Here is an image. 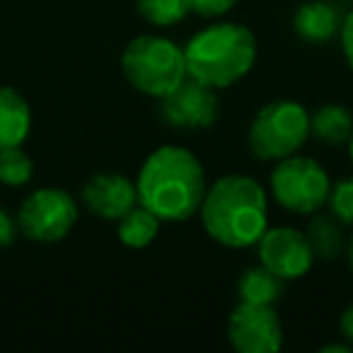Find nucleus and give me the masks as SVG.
Segmentation results:
<instances>
[{
  "label": "nucleus",
  "mask_w": 353,
  "mask_h": 353,
  "mask_svg": "<svg viewBox=\"0 0 353 353\" xmlns=\"http://www.w3.org/2000/svg\"><path fill=\"white\" fill-rule=\"evenodd\" d=\"M138 201L162 223H184L199 213L206 196V172L192 150L162 145L138 172Z\"/></svg>",
  "instance_id": "f257e3e1"
},
{
  "label": "nucleus",
  "mask_w": 353,
  "mask_h": 353,
  "mask_svg": "<svg viewBox=\"0 0 353 353\" xmlns=\"http://www.w3.org/2000/svg\"><path fill=\"white\" fill-rule=\"evenodd\" d=\"M208 237L230 250H247L261 240L269 228V199L261 184L247 174H225L199 208Z\"/></svg>",
  "instance_id": "f03ea898"
},
{
  "label": "nucleus",
  "mask_w": 353,
  "mask_h": 353,
  "mask_svg": "<svg viewBox=\"0 0 353 353\" xmlns=\"http://www.w3.org/2000/svg\"><path fill=\"white\" fill-rule=\"evenodd\" d=\"M187 75L213 90L240 83L256 61V37L237 22H216L184 46Z\"/></svg>",
  "instance_id": "7ed1b4c3"
},
{
  "label": "nucleus",
  "mask_w": 353,
  "mask_h": 353,
  "mask_svg": "<svg viewBox=\"0 0 353 353\" xmlns=\"http://www.w3.org/2000/svg\"><path fill=\"white\" fill-rule=\"evenodd\" d=\"M121 68L133 90L148 97H165L187 78L184 49L167 37L143 34L126 44Z\"/></svg>",
  "instance_id": "20e7f679"
},
{
  "label": "nucleus",
  "mask_w": 353,
  "mask_h": 353,
  "mask_svg": "<svg viewBox=\"0 0 353 353\" xmlns=\"http://www.w3.org/2000/svg\"><path fill=\"white\" fill-rule=\"evenodd\" d=\"M310 138V114L300 102L276 99L259 109L247 133L250 150L259 160L279 162L290 157Z\"/></svg>",
  "instance_id": "39448f33"
},
{
  "label": "nucleus",
  "mask_w": 353,
  "mask_h": 353,
  "mask_svg": "<svg viewBox=\"0 0 353 353\" xmlns=\"http://www.w3.org/2000/svg\"><path fill=\"white\" fill-rule=\"evenodd\" d=\"M269 187L281 208L298 216H312L314 211L327 206L332 179L317 160L295 152L276 162Z\"/></svg>",
  "instance_id": "423d86ee"
},
{
  "label": "nucleus",
  "mask_w": 353,
  "mask_h": 353,
  "mask_svg": "<svg viewBox=\"0 0 353 353\" xmlns=\"http://www.w3.org/2000/svg\"><path fill=\"white\" fill-rule=\"evenodd\" d=\"M78 201L68 192L44 187L32 192L17 211V228L32 242H61L78 223Z\"/></svg>",
  "instance_id": "0eeeda50"
},
{
  "label": "nucleus",
  "mask_w": 353,
  "mask_h": 353,
  "mask_svg": "<svg viewBox=\"0 0 353 353\" xmlns=\"http://www.w3.org/2000/svg\"><path fill=\"white\" fill-rule=\"evenodd\" d=\"M218 112H221V104H218L216 90L189 75L172 92L160 97V114L167 126L182 128V131L211 128L218 119Z\"/></svg>",
  "instance_id": "6e6552de"
},
{
  "label": "nucleus",
  "mask_w": 353,
  "mask_h": 353,
  "mask_svg": "<svg viewBox=\"0 0 353 353\" xmlns=\"http://www.w3.org/2000/svg\"><path fill=\"white\" fill-rule=\"evenodd\" d=\"M228 339L240 353H276L283 346V327L271 305L240 303L228 319Z\"/></svg>",
  "instance_id": "1a4fd4ad"
},
{
  "label": "nucleus",
  "mask_w": 353,
  "mask_h": 353,
  "mask_svg": "<svg viewBox=\"0 0 353 353\" xmlns=\"http://www.w3.org/2000/svg\"><path fill=\"white\" fill-rule=\"evenodd\" d=\"M256 247L261 264L283 281L303 279L312 269V250L305 240V232L295 228H266Z\"/></svg>",
  "instance_id": "9d476101"
},
{
  "label": "nucleus",
  "mask_w": 353,
  "mask_h": 353,
  "mask_svg": "<svg viewBox=\"0 0 353 353\" xmlns=\"http://www.w3.org/2000/svg\"><path fill=\"white\" fill-rule=\"evenodd\" d=\"M83 203L92 216L117 223L138 203L136 182L117 172L92 174L83 187Z\"/></svg>",
  "instance_id": "9b49d317"
},
{
  "label": "nucleus",
  "mask_w": 353,
  "mask_h": 353,
  "mask_svg": "<svg viewBox=\"0 0 353 353\" xmlns=\"http://www.w3.org/2000/svg\"><path fill=\"white\" fill-rule=\"evenodd\" d=\"M341 15L327 0H310L293 15V30L307 44H327L341 32Z\"/></svg>",
  "instance_id": "f8f14e48"
},
{
  "label": "nucleus",
  "mask_w": 353,
  "mask_h": 353,
  "mask_svg": "<svg viewBox=\"0 0 353 353\" xmlns=\"http://www.w3.org/2000/svg\"><path fill=\"white\" fill-rule=\"evenodd\" d=\"M32 112L17 90L0 88V150L22 145L30 136Z\"/></svg>",
  "instance_id": "ddd939ff"
},
{
  "label": "nucleus",
  "mask_w": 353,
  "mask_h": 353,
  "mask_svg": "<svg viewBox=\"0 0 353 353\" xmlns=\"http://www.w3.org/2000/svg\"><path fill=\"white\" fill-rule=\"evenodd\" d=\"M305 240H307L312 256L319 261H334L341 256L346 247V235H343V223L334 213L314 211L312 218L305 225Z\"/></svg>",
  "instance_id": "4468645a"
},
{
  "label": "nucleus",
  "mask_w": 353,
  "mask_h": 353,
  "mask_svg": "<svg viewBox=\"0 0 353 353\" xmlns=\"http://www.w3.org/2000/svg\"><path fill=\"white\" fill-rule=\"evenodd\" d=\"M310 136L322 145H343L353 136V114L343 104H324L310 117Z\"/></svg>",
  "instance_id": "2eb2a0df"
},
{
  "label": "nucleus",
  "mask_w": 353,
  "mask_h": 353,
  "mask_svg": "<svg viewBox=\"0 0 353 353\" xmlns=\"http://www.w3.org/2000/svg\"><path fill=\"white\" fill-rule=\"evenodd\" d=\"M237 295H240V303L271 305L274 307L283 295V279H279L264 264L250 266L237 281Z\"/></svg>",
  "instance_id": "dca6fc26"
},
{
  "label": "nucleus",
  "mask_w": 353,
  "mask_h": 353,
  "mask_svg": "<svg viewBox=\"0 0 353 353\" xmlns=\"http://www.w3.org/2000/svg\"><path fill=\"white\" fill-rule=\"evenodd\" d=\"M117 223H119V228H117L119 242L131 247V250H143V247H148L157 237L162 221L150 211V208H145L141 201H138L136 206H133L123 218H119Z\"/></svg>",
  "instance_id": "f3484780"
},
{
  "label": "nucleus",
  "mask_w": 353,
  "mask_h": 353,
  "mask_svg": "<svg viewBox=\"0 0 353 353\" xmlns=\"http://www.w3.org/2000/svg\"><path fill=\"white\" fill-rule=\"evenodd\" d=\"M34 162L22 150V145L0 150V184L6 187H25L32 182Z\"/></svg>",
  "instance_id": "a211bd4d"
},
{
  "label": "nucleus",
  "mask_w": 353,
  "mask_h": 353,
  "mask_svg": "<svg viewBox=\"0 0 353 353\" xmlns=\"http://www.w3.org/2000/svg\"><path fill=\"white\" fill-rule=\"evenodd\" d=\"M136 10L155 27H172L189 15L187 0H136Z\"/></svg>",
  "instance_id": "6ab92c4d"
},
{
  "label": "nucleus",
  "mask_w": 353,
  "mask_h": 353,
  "mask_svg": "<svg viewBox=\"0 0 353 353\" xmlns=\"http://www.w3.org/2000/svg\"><path fill=\"white\" fill-rule=\"evenodd\" d=\"M327 206L343 225H353V174L332 184Z\"/></svg>",
  "instance_id": "aec40b11"
},
{
  "label": "nucleus",
  "mask_w": 353,
  "mask_h": 353,
  "mask_svg": "<svg viewBox=\"0 0 353 353\" xmlns=\"http://www.w3.org/2000/svg\"><path fill=\"white\" fill-rule=\"evenodd\" d=\"M237 0H187L189 12L199 17H221L235 8Z\"/></svg>",
  "instance_id": "412c9836"
},
{
  "label": "nucleus",
  "mask_w": 353,
  "mask_h": 353,
  "mask_svg": "<svg viewBox=\"0 0 353 353\" xmlns=\"http://www.w3.org/2000/svg\"><path fill=\"white\" fill-rule=\"evenodd\" d=\"M17 232H20L17 218H12L6 208H0V247H10L15 242Z\"/></svg>",
  "instance_id": "4be33fe9"
},
{
  "label": "nucleus",
  "mask_w": 353,
  "mask_h": 353,
  "mask_svg": "<svg viewBox=\"0 0 353 353\" xmlns=\"http://www.w3.org/2000/svg\"><path fill=\"white\" fill-rule=\"evenodd\" d=\"M339 37H341V49H343V56H346V61H348V68L353 70V10L343 17Z\"/></svg>",
  "instance_id": "5701e85b"
},
{
  "label": "nucleus",
  "mask_w": 353,
  "mask_h": 353,
  "mask_svg": "<svg viewBox=\"0 0 353 353\" xmlns=\"http://www.w3.org/2000/svg\"><path fill=\"white\" fill-rule=\"evenodd\" d=\"M339 329H341V336L346 339V343H351V346H353V303L343 310L341 322H339Z\"/></svg>",
  "instance_id": "b1692460"
},
{
  "label": "nucleus",
  "mask_w": 353,
  "mask_h": 353,
  "mask_svg": "<svg viewBox=\"0 0 353 353\" xmlns=\"http://www.w3.org/2000/svg\"><path fill=\"white\" fill-rule=\"evenodd\" d=\"M351 343H329V346H322L319 351L322 353H351Z\"/></svg>",
  "instance_id": "393cba45"
},
{
  "label": "nucleus",
  "mask_w": 353,
  "mask_h": 353,
  "mask_svg": "<svg viewBox=\"0 0 353 353\" xmlns=\"http://www.w3.org/2000/svg\"><path fill=\"white\" fill-rule=\"evenodd\" d=\"M348 266H351V274H353V237H351V242H348Z\"/></svg>",
  "instance_id": "a878e982"
},
{
  "label": "nucleus",
  "mask_w": 353,
  "mask_h": 353,
  "mask_svg": "<svg viewBox=\"0 0 353 353\" xmlns=\"http://www.w3.org/2000/svg\"><path fill=\"white\" fill-rule=\"evenodd\" d=\"M348 155H351V160H353V136H351V141H348Z\"/></svg>",
  "instance_id": "bb28decb"
}]
</instances>
